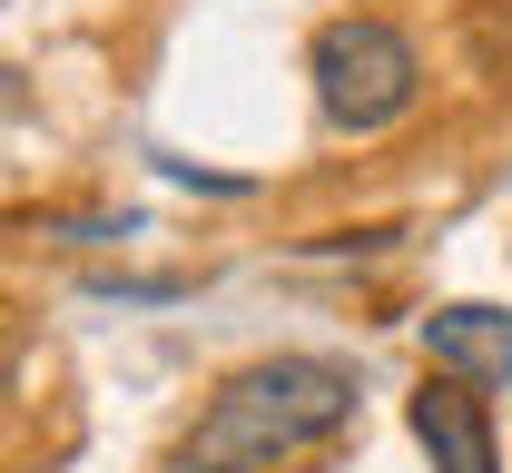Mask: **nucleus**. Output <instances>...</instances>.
Instances as JSON below:
<instances>
[{
	"label": "nucleus",
	"mask_w": 512,
	"mask_h": 473,
	"mask_svg": "<svg viewBox=\"0 0 512 473\" xmlns=\"http://www.w3.org/2000/svg\"><path fill=\"white\" fill-rule=\"evenodd\" d=\"M355 414V365L335 355H256L237 365L178 444V473H276Z\"/></svg>",
	"instance_id": "1"
},
{
	"label": "nucleus",
	"mask_w": 512,
	"mask_h": 473,
	"mask_svg": "<svg viewBox=\"0 0 512 473\" xmlns=\"http://www.w3.org/2000/svg\"><path fill=\"white\" fill-rule=\"evenodd\" d=\"M306 79H316L325 129H345V138L394 129V119L424 99V60H414V40H404L394 20H375V10H345V20H325L316 50H306Z\"/></svg>",
	"instance_id": "2"
},
{
	"label": "nucleus",
	"mask_w": 512,
	"mask_h": 473,
	"mask_svg": "<svg viewBox=\"0 0 512 473\" xmlns=\"http://www.w3.org/2000/svg\"><path fill=\"white\" fill-rule=\"evenodd\" d=\"M414 444L434 454V473H503V444H493V414H483V385H463V375H424L414 385Z\"/></svg>",
	"instance_id": "3"
},
{
	"label": "nucleus",
	"mask_w": 512,
	"mask_h": 473,
	"mask_svg": "<svg viewBox=\"0 0 512 473\" xmlns=\"http://www.w3.org/2000/svg\"><path fill=\"white\" fill-rule=\"evenodd\" d=\"M424 355H434V375H463V385H512V306H473V296L434 306Z\"/></svg>",
	"instance_id": "4"
}]
</instances>
